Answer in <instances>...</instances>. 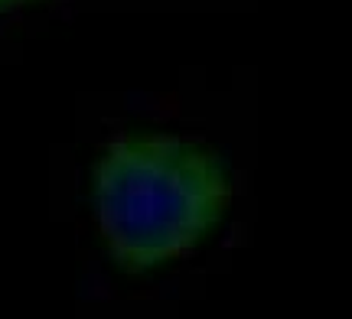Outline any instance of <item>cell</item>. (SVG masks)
Wrapping results in <instances>:
<instances>
[{
  "mask_svg": "<svg viewBox=\"0 0 352 319\" xmlns=\"http://www.w3.org/2000/svg\"><path fill=\"white\" fill-rule=\"evenodd\" d=\"M232 202L222 160L176 134H121L95 166V222L131 274L186 257Z\"/></svg>",
  "mask_w": 352,
  "mask_h": 319,
  "instance_id": "6da1fadb",
  "label": "cell"
},
{
  "mask_svg": "<svg viewBox=\"0 0 352 319\" xmlns=\"http://www.w3.org/2000/svg\"><path fill=\"white\" fill-rule=\"evenodd\" d=\"M23 3H30V0H0V13L13 10V7H23Z\"/></svg>",
  "mask_w": 352,
  "mask_h": 319,
  "instance_id": "7a4b0ae2",
  "label": "cell"
}]
</instances>
